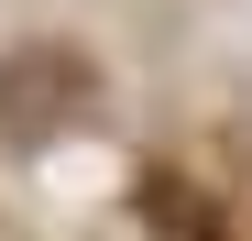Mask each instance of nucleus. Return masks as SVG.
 Masks as SVG:
<instances>
[{
    "instance_id": "1",
    "label": "nucleus",
    "mask_w": 252,
    "mask_h": 241,
    "mask_svg": "<svg viewBox=\"0 0 252 241\" xmlns=\"http://www.w3.org/2000/svg\"><path fill=\"white\" fill-rule=\"evenodd\" d=\"M77 110H88V66H77L66 44L0 55V132H11V143H55Z\"/></svg>"
},
{
    "instance_id": "2",
    "label": "nucleus",
    "mask_w": 252,
    "mask_h": 241,
    "mask_svg": "<svg viewBox=\"0 0 252 241\" xmlns=\"http://www.w3.org/2000/svg\"><path fill=\"white\" fill-rule=\"evenodd\" d=\"M143 230H154V241H230L220 197H208L197 176H176V165H154V176H143Z\"/></svg>"
}]
</instances>
